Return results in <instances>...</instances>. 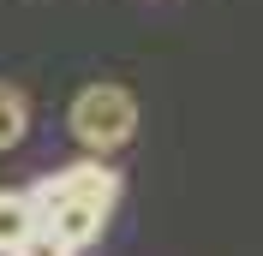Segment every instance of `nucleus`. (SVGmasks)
Masks as SVG:
<instances>
[{
    "mask_svg": "<svg viewBox=\"0 0 263 256\" xmlns=\"http://www.w3.org/2000/svg\"><path fill=\"white\" fill-rule=\"evenodd\" d=\"M66 125H72V137L90 155H114V149L132 143V131H138V101H132L126 83H90V90H78Z\"/></svg>",
    "mask_w": 263,
    "mask_h": 256,
    "instance_id": "obj_1",
    "label": "nucleus"
},
{
    "mask_svg": "<svg viewBox=\"0 0 263 256\" xmlns=\"http://www.w3.org/2000/svg\"><path fill=\"white\" fill-rule=\"evenodd\" d=\"M30 203H36V215H54L60 203L114 208V203H120V173H114V167H102V161H78V167H66V173L36 179V185H30Z\"/></svg>",
    "mask_w": 263,
    "mask_h": 256,
    "instance_id": "obj_2",
    "label": "nucleus"
},
{
    "mask_svg": "<svg viewBox=\"0 0 263 256\" xmlns=\"http://www.w3.org/2000/svg\"><path fill=\"white\" fill-rule=\"evenodd\" d=\"M42 226H48L54 239H66L72 250H84V244H96V239H102L108 208H96V203H60L54 215H42Z\"/></svg>",
    "mask_w": 263,
    "mask_h": 256,
    "instance_id": "obj_3",
    "label": "nucleus"
},
{
    "mask_svg": "<svg viewBox=\"0 0 263 256\" xmlns=\"http://www.w3.org/2000/svg\"><path fill=\"white\" fill-rule=\"evenodd\" d=\"M36 226H42V215H36L30 191H0V256H12Z\"/></svg>",
    "mask_w": 263,
    "mask_h": 256,
    "instance_id": "obj_4",
    "label": "nucleus"
},
{
    "mask_svg": "<svg viewBox=\"0 0 263 256\" xmlns=\"http://www.w3.org/2000/svg\"><path fill=\"white\" fill-rule=\"evenodd\" d=\"M30 131V101L18 83H0V149H18Z\"/></svg>",
    "mask_w": 263,
    "mask_h": 256,
    "instance_id": "obj_5",
    "label": "nucleus"
},
{
    "mask_svg": "<svg viewBox=\"0 0 263 256\" xmlns=\"http://www.w3.org/2000/svg\"><path fill=\"white\" fill-rule=\"evenodd\" d=\"M12 256H72V244H66V239H54L48 226H36V232H30L24 244H18Z\"/></svg>",
    "mask_w": 263,
    "mask_h": 256,
    "instance_id": "obj_6",
    "label": "nucleus"
}]
</instances>
